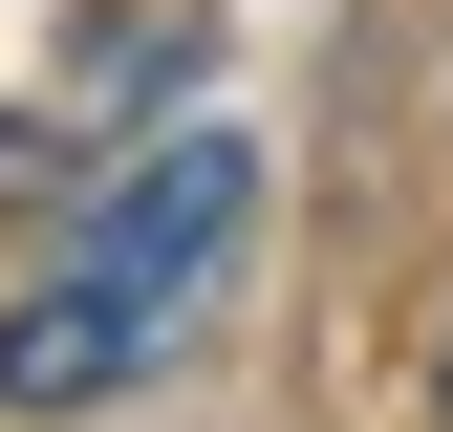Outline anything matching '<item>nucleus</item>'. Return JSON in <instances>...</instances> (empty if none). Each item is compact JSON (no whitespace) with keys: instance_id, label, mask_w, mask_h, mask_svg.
Segmentation results:
<instances>
[{"instance_id":"nucleus-1","label":"nucleus","mask_w":453,"mask_h":432,"mask_svg":"<svg viewBox=\"0 0 453 432\" xmlns=\"http://www.w3.org/2000/svg\"><path fill=\"white\" fill-rule=\"evenodd\" d=\"M238 259H259V130L195 108V130L108 151L87 216L43 238V282L0 303V411H130L151 367L238 303Z\"/></svg>"},{"instance_id":"nucleus-2","label":"nucleus","mask_w":453,"mask_h":432,"mask_svg":"<svg viewBox=\"0 0 453 432\" xmlns=\"http://www.w3.org/2000/svg\"><path fill=\"white\" fill-rule=\"evenodd\" d=\"M432 411H453V346H432Z\"/></svg>"}]
</instances>
